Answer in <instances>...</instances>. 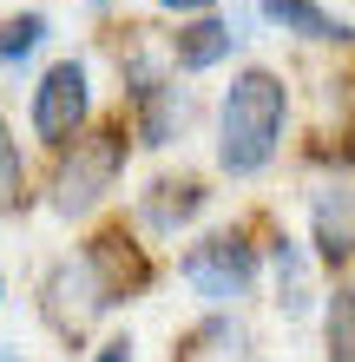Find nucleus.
Segmentation results:
<instances>
[{"label": "nucleus", "mask_w": 355, "mask_h": 362, "mask_svg": "<svg viewBox=\"0 0 355 362\" xmlns=\"http://www.w3.org/2000/svg\"><path fill=\"white\" fill-rule=\"evenodd\" d=\"M250 47V40L231 27V13L211 7V13H184L172 33H164V59H172V73L184 79H204V73H217V66H231V59Z\"/></svg>", "instance_id": "9d476101"}, {"label": "nucleus", "mask_w": 355, "mask_h": 362, "mask_svg": "<svg viewBox=\"0 0 355 362\" xmlns=\"http://www.w3.org/2000/svg\"><path fill=\"white\" fill-rule=\"evenodd\" d=\"M257 20L270 33L303 40V47H355V20H342L323 0H257Z\"/></svg>", "instance_id": "f8f14e48"}, {"label": "nucleus", "mask_w": 355, "mask_h": 362, "mask_svg": "<svg viewBox=\"0 0 355 362\" xmlns=\"http://www.w3.org/2000/svg\"><path fill=\"white\" fill-rule=\"evenodd\" d=\"M132 158H138L132 125H125V112L112 105V112H99L73 145H59V152L47 158L40 204H47L59 224H92L99 211L119 198V185H125V172H132Z\"/></svg>", "instance_id": "f03ea898"}, {"label": "nucleus", "mask_w": 355, "mask_h": 362, "mask_svg": "<svg viewBox=\"0 0 355 362\" xmlns=\"http://www.w3.org/2000/svg\"><path fill=\"white\" fill-rule=\"evenodd\" d=\"M211 7H224V0H158V13H211Z\"/></svg>", "instance_id": "6ab92c4d"}, {"label": "nucleus", "mask_w": 355, "mask_h": 362, "mask_svg": "<svg viewBox=\"0 0 355 362\" xmlns=\"http://www.w3.org/2000/svg\"><path fill=\"white\" fill-rule=\"evenodd\" d=\"M47 47H53V13H47V7H13V13H0V79H20Z\"/></svg>", "instance_id": "2eb2a0df"}, {"label": "nucleus", "mask_w": 355, "mask_h": 362, "mask_svg": "<svg viewBox=\"0 0 355 362\" xmlns=\"http://www.w3.org/2000/svg\"><path fill=\"white\" fill-rule=\"evenodd\" d=\"M329 105H336V119H342V125H355V66L329 73Z\"/></svg>", "instance_id": "a211bd4d"}, {"label": "nucleus", "mask_w": 355, "mask_h": 362, "mask_svg": "<svg viewBox=\"0 0 355 362\" xmlns=\"http://www.w3.org/2000/svg\"><path fill=\"white\" fill-rule=\"evenodd\" d=\"M79 257H86L92 276L106 284L112 310L145 303V296L164 284V257H158V244L145 238V230L125 218V211H106V218H92V224H86V238H79Z\"/></svg>", "instance_id": "39448f33"}, {"label": "nucleus", "mask_w": 355, "mask_h": 362, "mask_svg": "<svg viewBox=\"0 0 355 362\" xmlns=\"http://www.w3.org/2000/svg\"><path fill=\"white\" fill-rule=\"evenodd\" d=\"M92 119H99V86H92L86 53L47 59V66L33 73V86H27V139L53 158L59 145H73Z\"/></svg>", "instance_id": "20e7f679"}, {"label": "nucleus", "mask_w": 355, "mask_h": 362, "mask_svg": "<svg viewBox=\"0 0 355 362\" xmlns=\"http://www.w3.org/2000/svg\"><path fill=\"white\" fill-rule=\"evenodd\" d=\"M33 310H40V323H47L59 343H66V356H73V349H92V329L112 316V296L92 276V264L79 257V244H73V250H59V257L40 270Z\"/></svg>", "instance_id": "423d86ee"}, {"label": "nucleus", "mask_w": 355, "mask_h": 362, "mask_svg": "<svg viewBox=\"0 0 355 362\" xmlns=\"http://www.w3.org/2000/svg\"><path fill=\"white\" fill-rule=\"evenodd\" d=\"M263 276H270V290H277L283 323H303V316L323 303L309 244H303V238H289V230H283V224H270V218H263Z\"/></svg>", "instance_id": "9b49d317"}, {"label": "nucleus", "mask_w": 355, "mask_h": 362, "mask_svg": "<svg viewBox=\"0 0 355 362\" xmlns=\"http://www.w3.org/2000/svg\"><path fill=\"white\" fill-rule=\"evenodd\" d=\"M250 349V323H243V310H204L191 329L172 343V362H243Z\"/></svg>", "instance_id": "ddd939ff"}, {"label": "nucleus", "mask_w": 355, "mask_h": 362, "mask_svg": "<svg viewBox=\"0 0 355 362\" xmlns=\"http://www.w3.org/2000/svg\"><path fill=\"white\" fill-rule=\"evenodd\" d=\"M40 204V178H33V152L27 139H20V125L0 112V224L27 218V211Z\"/></svg>", "instance_id": "4468645a"}, {"label": "nucleus", "mask_w": 355, "mask_h": 362, "mask_svg": "<svg viewBox=\"0 0 355 362\" xmlns=\"http://www.w3.org/2000/svg\"><path fill=\"white\" fill-rule=\"evenodd\" d=\"M323 362H355V276L323 290Z\"/></svg>", "instance_id": "dca6fc26"}, {"label": "nucleus", "mask_w": 355, "mask_h": 362, "mask_svg": "<svg viewBox=\"0 0 355 362\" xmlns=\"http://www.w3.org/2000/svg\"><path fill=\"white\" fill-rule=\"evenodd\" d=\"M86 362H138V343L125 329H112V336H99V343L86 349Z\"/></svg>", "instance_id": "f3484780"}, {"label": "nucleus", "mask_w": 355, "mask_h": 362, "mask_svg": "<svg viewBox=\"0 0 355 362\" xmlns=\"http://www.w3.org/2000/svg\"><path fill=\"white\" fill-rule=\"evenodd\" d=\"M309 257L323 276H355V178L323 172L309 185Z\"/></svg>", "instance_id": "1a4fd4ad"}, {"label": "nucleus", "mask_w": 355, "mask_h": 362, "mask_svg": "<svg viewBox=\"0 0 355 362\" xmlns=\"http://www.w3.org/2000/svg\"><path fill=\"white\" fill-rule=\"evenodd\" d=\"M289 79L263 59L231 73V86L211 105V165L231 185H257L277 172L283 145H289Z\"/></svg>", "instance_id": "f257e3e1"}, {"label": "nucleus", "mask_w": 355, "mask_h": 362, "mask_svg": "<svg viewBox=\"0 0 355 362\" xmlns=\"http://www.w3.org/2000/svg\"><path fill=\"white\" fill-rule=\"evenodd\" d=\"M217 211V178L211 172H191V165H164L132 191V218L152 244H184L191 230Z\"/></svg>", "instance_id": "0eeeda50"}, {"label": "nucleus", "mask_w": 355, "mask_h": 362, "mask_svg": "<svg viewBox=\"0 0 355 362\" xmlns=\"http://www.w3.org/2000/svg\"><path fill=\"white\" fill-rule=\"evenodd\" d=\"M172 270L204 310H243L263 290V211L211 224V230H191L184 250L172 257Z\"/></svg>", "instance_id": "7ed1b4c3"}, {"label": "nucleus", "mask_w": 355, "mask_h": 362, "mask_svg": "<svg viewBox=\"0 0 355 362\" xmlns=\"http://www.w3.org/2000/svg\"><path fill=\"white\" fill-rule=\"evenodd\" d=\"M86 7H92V13H119L125 0H86Z\"/></svg>", "instance_id": "aec40b11"}, {"label": "nucleus", "mask_w": 355, "mask_h": 362, "mask_svg": "<svg viewBox=\"0 0 355 362\" xmlns=\"http://www.w3.org/2000/svg\"><path fill=\"white\" fill-rule=\"evenodd\" d=\"M0 362H27V356H20V349H13V343H0Z\"/></svg>", "instance_id": "412c9836"}, {"label": "nucleus", "mask_w": 355, "mask_h": 362, "mask_svg": "<svg viewBox=\"0 0 355 362\" xmlns=\"http://www.w3.org/2000/svg\"><path fill=\"white\" fill-rule=\"evenodd\" d=\"M119 112H125V125H132V145H138V152H172V145H184V139L198 132L204 105H198V86L184 73H164L145 93L119 99Z\"/></svg>", "instance_id": "6e6552de"}, {"label": "nucleus", "mask_w": 355, "mask_h": 362, "mask_svg": "<svg viewBox=\"0 0 355 362\" xmlns=\"http://www.w3.org/2000/svg\"><path fill=\"white\" fill-rule=\"evenodd\" d=\"M0 310H7V264H0Z\"/></svg>", "instance_id": "4be33fe9"}]
</instances>
